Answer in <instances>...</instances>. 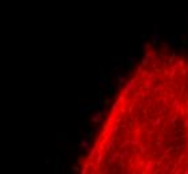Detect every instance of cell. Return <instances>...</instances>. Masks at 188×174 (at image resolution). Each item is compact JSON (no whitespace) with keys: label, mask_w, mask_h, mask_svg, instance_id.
Instances as JSON below:
<instances>
[{"label":"cell","mask_w":188,"mask_h":174,"mask_svg":"<svg viewBox=\"0 0 188 174\" xmlns=\"http://www.w3.org/2000/svg\"><path fill=\"white\" fill-rule=\"evenodd\" d=\"M81 172L188 174V54L146 46Z\"/></svg>","instance_id":"1"}]
</instances>
